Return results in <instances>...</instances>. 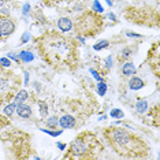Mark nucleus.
Segmentation results:
<instances>
[{"label": "nucleus", "instance_id": "nucleus-28", "mask_svg": "<svg viewBox=\"0 0 160 160\" xmlns=\"http://www.w3.org/2000/svg\"><path fill=\"white\" fill-rule=\"evenodd\" d=\"M90 72H92L93 78H94V79H96V81H99V82H100V81H103V78H101V77H100V75H99V72H97V71H94V70H93V68H90Z\"/></svg>", "mask_w": 160, "mask_h": 160}, {"label": "nucleus", "instance_id": "nucleus-17", "mask_svg": "<svg viewBox=\"0 0 160 160\" xmlns=\"http://www.w3.org/2000/svg\"><path fill=\"white\" fill-rule=\"evenodd\" d=\"M38 111L41 118H47L48 116V105H47L45 101H40L38 103Z\"/></svg>", "mask_w": 160, "mask_h": 160}, {"label": "nucleus", "instance_id": "nucleus-4", "mask_svg": "<svg viewBox=\"0 0 160 160\" xmlns=\"http://www.w3.org/2000/svg\"><path fill=\"white\" fill-rule=\"evenodd\" d=\"M21 78L10 68L0 66V107L11 101L19 90Z\"/></svg>", "mask_w": 160, "mask_h": 160}, {"label": "nucleus", "instance_id": "nucleus-8", "mask_svg": "<svg viewBox=\"0 0 160 160\" xmlns=\"http://www.w3.org/2000/svg\"><path fill=\"white\" fill-rule=\"evenodd\" d=\"M15 112H17V115L19 116V118H22V119H28V118H30L32 116V107L29 104H18L17 105V108H15Z\"/></svg>", "mask_w": 160, "mask_h": 160}, {"label": "nucleus", "instance_id": "nucleus-25", "mask_svg": "<svg viewBox=\"0 0 160 160\" xmlns=\"http://www.w3.org/2000/svg\"><path fill=\"white\" fill-rule=\"evenodd\" d=\"M6 56L10 60H14V62H15V63H19V62H21V60H19V56H18L17 53H14V52H8Z\"/></svg>", "mask_w": 160, "mask_h": 160}, {"label": "nucleus", "instance_id": "nucleus-19", "mask_svg": "<svg viewBox=\"0 0 160 160\" xmlns=\"http://www.w3.org/2000/svg\"><path fill=\"white\" fill-rule=\"evenodd\" d=\"M110 47V42L107 41V40H100L99 42H96V44L93 45V49L94 51H101V49H105Z\"/></svg>", "mask_w": 160, "mask_h": 160}, {"label": "nucleus", "instance_id": "nucleus-1", "mask_svg": "<svg viewBox=\"0 0 160 160\" xmlns=\"http://www.w3.org/2000/svg\"><path fill=\"white\" fill-rule=\"evenodd\" d=\"M40 58L55 70H67L78 63V45L74 38L66 37L62 32H45L37 40Z\"/></svg>", "mask_w": 160, "mask_h": 160}, {"label": "nucleus", "instance_id": "nucleus-18", "mask_svg": "<svg viewBox=\"0 0 160 160\" xmlns=\"http://www.w3.org/2000/svg\"><path fill=\"white\" fill-rule=\"evenodd\" d=\"M45 123L49 129H55V127L59 126V118H56V116H49Z\"/></svg>", "mask_w": 160, "mask_h": 160}, {"label": "nucleus", "instance_id": "nucleus-21", "mask_svg": "<svg viewBox=\"0 0 160 160\" xmlns=\"http://www.w3.org/2000/svg\"><path fill=\"white\" fill-rule=\"evenodd\" d=\"M110 116L111 118H116V119H122V118H125V114H123V111L119 110V108H114V110H111Z\"/></svg>", "mask_w": 160, "mask_h": 160}, {"label": "nucleus", "instance_id": "nucleus-27", "mask_svg": "<svg viewBox=\"0 0 160 160\" xmlns=\"http://www.w3.org/2000/svg\"><path fill=\"white\" fill-rule=\"evenodd\" d=\"M30 3H25L23 4V10H22V14L23 15H29V12H30Z\"/></svg>", "mask_w": 160, "mask_h": 160}, {"label": "nucleus", "instance_id": "nucleus-14", "mask_svg": "<svg viewBox=\"0 0 160 160\" xmlns=\"http://www.w3.org/2000/svg\"><path fill=\"white\" fill-rule=\"evenodd\" d=\"M15 108H17V104H15V101H8L6 105H4V108H3V112H4V115L6 116H8V118H11L12 114L15 112Z\"/></svg>", "mask_w": 160, "mask_h": 160}, {"label": "nucleus", "instance_id": "nucleus-5", "mask_svg": "<svg viewBox=\"0 0 160 160\" xmlns=\"http://www.w3.org/2000/svg\"><path fill=\"white\" fill-rule=\"evenodd\" d=\"M104 18L100 14H96L93 11H85L81 17L78 18L75 29L77 33L83 37H93V36L99 34L103 29Z\"/></svg>", "mask_w": 160, "mask_h": 160}, {"label": "nucleus", "instance_id": "nucleus-35", "mask_svg": "<svg viewBox=\"0 0 160 160\" xmlns=\"http://www.w3.org/2000/svg\"><path fill=\"white\" fill-rule=\"evenodd\" d=\"M105 2H107L108 7H112V0H105Z\"/></svg>", "mask_w": 160, "mask_h": 160}, {"label": "nucleus", "instance_id": "nucleus-10", "mask_svg": "<svg viewBox=\"0 0 160 160\" xmlns=\"http://www.w3.org/2000/svg\"><path fill=\"white\" fill-rule=\"evenodd\" d=\"M137 68L134 66V63L132 60H126L125 63H123L122 66V74L125 75V77H132V75L136 74Z\"/></svg>", "mask_w": 160, "mask_h": 160}, {"label": "nucleus", "instance_id": "nucleus-33", "mask_svg": "<svg viewBox=\"0 0 160 160\" xmlns=\"http://www.w3.org/2000/svg\"><path fill=\"white\" fill-rule=\"evenodd\" d=\"M25 85H29V74L25 72Z\"/></svg>", "mask_w": 160, "mask_h": 160}, {"label": "nucleus", "instance_id": "nucleus-36", "mask_svg": "<svg viewBox=\"0 0 160 160\" xmlns=\"http://www.w3.org/2000/svg\"><path fill=\"white\" fill-rule=\"evenodd\" d=\"M2 40H3V34L0 33V41H2Z\"/></svg>", "mask_w": 160, "mask_h": 160}, {"label": "nucleus", "instance_id": "nucleus-23", "mask_svg": "<svg viewBox=\"0 0 160 160\" xmlns=\"http://www.w3.org/2000/svg\"><path fill=\"white\" fill-rule=\"evenodd\" d=\"M41 132H44V133H47V134H49V136H52V137H59L62 133H63V129H60V130H48V129H41Z\"/></svg>", "mask_w": 160, "mask_h": 160}, {"label": "nucleus", "instance_id": "nucleus-22", "mask_svg": "<svg viewBox=\"0 0 160 160\" xmlns=\"http://www.w3.org/2000/svg\"><path fill=\"white\" fill-rule=\"evenodd\" d=\"M92 11L96 12V14H103L104 10H103V7H101L99 0H94V2L92 3Z\"/></svg>", "mask_w": 160, "mask_h": 160}, {"label": "nucleus", "instance_id": "nucleus-32", "mask_svg": "<svg viewBox=\"0 0 160 160\" xmlns=\"http://www.w3.org/2000/svg\"><path fill=\"white\" fill-rule=\"evenodd\" d=\"M56 147L60 149V151H64V149H66V144H62V142H58L56 144Z\"/></svg>", "mask_w": 160, "mask_h": 160}, {"label": "nucleus", "instance_id": "nucleus-29", "mask_svg": "<svg viewBox=\"0 0 160 160\" xmlns=\"http://www.w3.org/2000/svg\"><path fill=\"white\" fill-rule=\"evenodd\" d=\"M126 36H127V37H134V38H142V36H141V34H136V33H129V32H127V33H126Z\"/></svg>", "mask_w": 160, "mask_h": 160}, {"label": "nucleus", "instance_id": "nucleus-20", "mask_svg": "<svg viewBox=\"0 0 160 160\" xmlns=\"http://www.w3.org/2000/svg\"><path fill=\"white\" fill-rule=\"evenodd\" d=\"M107 89H108V86H107L105 82L100 81L99 83H97V94H99V96H104V94L107 93Z\"/></svg>", "mask_w": 160, "mask_h": 160}, {"label": "nucleus", "instance_id": "nucleus-11", "mask_svg": "<svg viewBox=\"0 0 160 160\" xmlns=\"http://www.w3.org/2000/svg\"><path fill=\"white\" fill-rule=\"evenodd\" d=\"M127 85H129V89H132V90H140V89H142L145 86V82H144L142 78L132 75V78H130V81H129Z\"/></svg>", "mask_w": 160, "mask_h": 160}, {"label": "nucleus", "instance_id": "nucleus-3", "mask_svg": "<svg viewBox=\"0 0 160 160\" xmlns=\"http://www.w3.org/2000/svg\"><path fill=\"white\" fill-rule=\"evenodd\" d=\"M103 151V145L97 141L92 132H83L68 147V153L64 159H93Z\"/></svg>", "mask_w": 160, "mask_h": 160}, {"label": "nucleus", "instance_id": "nucleus-26", "mask_svg": "<svg viewBox=\"0 0 160 160\" xmlns=\"http://www.w3.org/2000/svg\"><path fill=\"white\" fill-rule=\"evenodd\" d=\"M30 41V33L29 32H25V33L22 34V38H21V45L22 44H26V42Z\"/></svg>", "mask_w": 160, "mask_h": 160}, {"label": "nucleus", "instance_id": "nucleus-15", "mask_svg": "<svg viewBox=\"0 0 160 160\" xmlns=\"http://www.w3.org/2000/svg\"><path fill=\"white\" fill-rule=\"evenodd\" d=\"M18 56H19V60H21V62H23V63H30V62L34 59L33 53H32L30 51H28V49L21 51V53H19Z\"/></svg>", "mask_w": 160, "mask_h": 160}, {"label": "nucleus", "instance_id": "nucleus-16", "mask_svg": "<svg viewBox=\"0 0 160 160\" xmlns=\"http://www.w3.org/2000/svg\"><path fill=\"white\" fill-rule=\"evenodd\" d=\"M134 51H136V47H126L125 49H122L121 53V59L123 60H129V58H132L134 55Z\"/></svg>", "mask_w": 160, "mask_h": 160}, {"label": "nucleus", "instance_id": "nucleus-6", "mask_svg": "<svg viewBox=\"0 0 160 160\" xmlns=\"http://www.w3.org/2000/svg\"><path fill=\"white\" fill-rule=\"evenodd\" d=\"M17 30V23L8 17H0V33L3 34V38L10 37Z\"/></svg>", "mask_w": 160, "mask_h": 160}, {"label": "nucleus", "instance_id": "nucleus-34", "mask_svg": "<svg viewBox=\"0 0 160 160\" xmlns=\"http://www.w3.org/2000/svg\"><path fill=\"white\" fill-rule=\"evenodd\" d=\"M8 2H10V0H0V8H2V7L4 6L6 3H8Z\"/></svg>", "mask_w": 160, "mask_h": 160}, {"label": "nucleus", "instance_id": "nucleus-12", "mask_svg": "<svg viewBox=\"0 0 160 160\" xmlns=\"http://www.w3.org/2000/svg\"><path fill=\"white\" fill-rule=\"evenodd\" d=\"M29 99V93H28V90L26 89H19L18 92L15 93V96H14V99H12V101H15V104L18 105V104H22V103H25Z\"/></svg>", "mask_w": 160, "mask_h": 160}, {"label": "nucleus", "instance_id": "nucleus-31", "mask_svg": "<svg viewBox=\"0 0 160 160\" xmlns=\"http://www.w3.org/2000/svg\"><path fill=\"white\" fill-rule=\"evenodd\" d=\"M105 18H108V19H111V21H116V17H115L112 12H108V14H107V17H105Z\"/></svg>", "mask_w": 160, "mask_h": 160}, {"label": "nucleus", "instance_id": "nucleus-24", "mask_svg": "<svg viewBox=\"0 0 160 160\" xmlns=\"http://www.w3.org/2000/svg\"><path fill=\"white\" fill-rule=\"evenodd\" d=\"M11 64H12V62L10 60L7 56H4V58H0V66H2V67L10 68V67H11Z\"/></svg>", "mask_w": 160, "mask_h": 160}, {"label": "nucleus", "instance_id": "nucleus-13", "mask_svg": "<svg viewBox=\"0 0 160 160\" xmlns=\"http://www.w3.org/2000/svg\"><path fill=\"white\" fill-rule=\"evenodd\" d=\"M148 107H149L148 100H145V99H138L137 100V103H136V111L138 112V114H144V112L148 110Z\"/></svg>", "mask_w": 160, "mask_h": 160}, {"label": "nucleus", "instance_id": "nucleus-30", "mask_svg": "<svg viewBox=\"0 0 160 160\" xmlns=\"http://www.w3.org/2000/svg\"><path fill=\"white\" fill-rule=\"evenodd\" d=\"M105 63H107V68H111V66H112V56H108L107 60H105Z\"/></svg>", "mask_w": 160, "mask_h": 160}, {"label": "nucleus", "instance_id": "nucleus-7", "mask_svg": "<svg viewBox=\"0 0 160 160\" xmlns=\"http://www.w3.org/2000/svg\"><path fill=\"white\" fill-rule=\"evenodd\" d=\"M75 125H77V121H75V118L72 115H62L59 118V126L62 129H74Z\"/></svg>", "mask_w": 160, "mask_h": 160}, {"label": "nucleus", "instance_id": "nucleus-9", "mask_svg": "<svg viewBox=\"0 0 160 160\" xmlns=\"http://www.w3.org/2000/svg\"><path fill=\"white\" fill-rule=\"evenodd\" d=\"M72 26H74V23H72V21L67 17H63L58 21V30L62 32V33H67V32H70L72 29Z\"/></svg>", "mask_w": 160, "mask_h": 160}, {"label": "nucleus", "instance_id": "nucleus-2", "mask_svg": "<svg viewBox=\"0 0 160 160\" xmlns=\"http://www.w3.org/2000/svg\"><path fill=\"white\" fill-rule=\"evenodd\" d=\"M103 136L115 153L126 159H145L149 155V145L140 136L121 126L103 129Z\"/></svg>", "mask_w": 160, "mask_h": 160}]
</instances>
